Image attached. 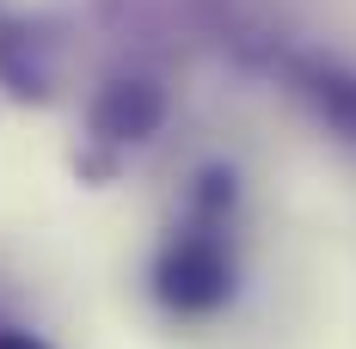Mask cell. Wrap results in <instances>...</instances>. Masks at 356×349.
Masks as SVG:
<instances>
[{"label": "cell", "mask_w": 356, "mask_h": 349, "mask_svg": "<svg viewBox=\"0 0 356 349\" xmlns=\"http://www.w3.org/2000/svg\"><path fill=\"white\" fill-rule=\"evenodd\" d=\"M234 209H240V172L203 166L184 190V214L166 227V239L147 257V300L172 325H209L240 300V245H234Z\"/></svg>", "instance_id": "6da1fadb"}, {"label": "cell", "mask_w": 356, "mask_h": 349, "mask_svg": "<svg viewBox=\"0 0 356 349\" xmlns=\"http://www.w3.org/2000/svg\"><path fill=\"white\" fill-rule=\"evenodd\" d=\"M166 117H172V92H166L160 74H147V68L105 74V80L86 92V110H80V123H86V135H80V147H86L80 172L86 178L123 172V160L160 135Z\"/></svg>", "instance_id": "7a4b0ae2"}, {"label": "cell", "mask_w": 356, "mask_h": 349, "mask_svg": "<svg viewBox=\"0 0 356 349\" xmlns=\"http://www.w3.org/2000/svg\"><path fill=\"white\" fill-rule=\"evenodd\" d=\"M68 80V25L56 12L0 19V86L13 105H56Z\"/></svg>", "instance_id": "3957f363"}, {"label": "cell", "mask_w": 356, "mask_h": 349, "mask_svg": "<svg viewBox=\"0 0 356 349\" xmlns=\"http://www.w3.org/2000/svg\"><path fill=\"white\" fill-rule=\"evenodd\" d=\"M277 74H283L289 99L314 117V129L332 135L344 153H356V62L325 56V49H289Z\"/></svg>", "instance_id": "277c9868"}, {"label": "cell", "mask_w": 356, "mask_h": 349, "mask_svg": "<svg viewBox=\"0 0 356 349\" xmlns=\"http://www.w3.org/2000/svg\"><path fill=\"white\" fill-rule=\"evenodd\" d=\"M0 349H56L43 331H31V325H6L0 318Z\"/></svg>", "instance_id": "5b68a950"}]
</instances>
